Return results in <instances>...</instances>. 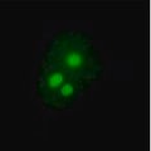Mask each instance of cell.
Segmentation results:
<instances>
[{
    "label": "cell",
    "mask_w": 151,
    "mask_h": 151,
    "mask_svg": "<svg viewBox=\"0 0 151 151\" xmlns=\"http://www.w3.org/2000/svg\"><path fill=\"white\" fill-rule=\"evenodd\" d=\"M42 60L55 64L89 83L105 72V59L93 37L78 28H62L45 42Z\"/></svg>",
    "instance_id": "obj_1"
},
{
    "label": "cell",
    "mask_w": 151,
    "mask_h": 151,
    "mask_svg": "<svg viewBox=\"0 0 151 151\" xmlns=\"http://www.w3.org/2000/svg\"><path fill=\"white\" fill-rule=\"evenodd\" d=\"M89 86V82L76 77L62 67L43 60L35 70V94L49 110L62 111L70 108Z\"/></svg>",
    "instance_id": "obj_2"
}]
</instances>
